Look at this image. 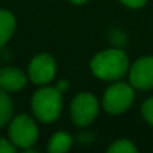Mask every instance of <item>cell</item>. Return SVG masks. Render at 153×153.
Returning a JSON list of instances; mask_svg holds the SVG:
<instances>
[{
    "label": "cell",
    "instance_id": "cell-16",
    "mask_svg": "<svg viewBox=\"0 0 153 153\" xmlns=\"http://www.w3.org/2000/svg\"><path fill=\"white\" fill-rule=\"evenodd\" d=\"M78 140H79V143H82V144H89V143H91V140H93V134H90V133H82V134H79V137H78Z\"/></svg>",
    "mask_w": 153,
    "mask_h": 153
},
{
    "label": "cell",
    "instance_id": "cell-2",
    "mask_svg": "<svg viewBox=\"0 0 153 153\" xmlns=\"http://www.w3.org/2000/svg\"><path fill=\"white\" fill-rule=\"evenodd\" d=\"M56 87H43L34 94L31 106L34 114L45 124L54 122L62 111V94Z\"/></svg>",
    "mask_w": 153,
    "mask_h": 153
},
{
    "label": "cell",
    "instance_id": "cell-5",
    "mask_svg": "<svg viewBox=\"0 0 153 153\" xmlns=\"http://www.w3.org/2000/svg\"><path fill=\"white\" fill-rule=\"evenodd\" d=\"M98 114V101L90 93H81L71 103V118L78 126H87Z\"/></svg>",
    "mask_w": 153,
    "mask_h": 153
},
{
    "label": "cell",
    "instance_id": "cell-6",
    "mask_svg": "<svg viewBox=\"0 0 153 153\" xmlns=\"http://www.w3.org/2000/svg\"><path fill=\"white\" fill-rule=\"evenodd\" d=\"M56 71L55 59L48 54L34 56L28 67V76L35 85H45L53 81Z\"/></svg>",
    "mask_w": 153,
    "mask_h": 153
},
{
    "label": "cell",
    "instance_id": "cell-8",
    "mask_svg": "<svg viewBox=\"0 0 153 153\" xmlns=\"http://www.w3.org/2000/svg\"><path fill=\"white\" fill-rule=\"evenodd\" d=\"M26 75L15 67H5L0 70V89L4 91L22 90L26 86Z\"/></svg>",
    "mask_w": 153,
    "mask_h": 153
},
{
    "label": "cell",
    "instance_id": "cell-18",
    "mask_svg": "<svg viewBox=\"0 0 153 153\" xmlns=\"http://www.w3.org/2000/svg\"><path fill=\"white\" fill-rule=\"evenodd\" d=\"M70 1H71V3H74V4H83V3H86L87 1V0H70Z\"/></svg>",
    "mask_w": 153,
    "mask_h": 153
},
{
    "label": "cell",
    "instance_id": "cell-15",
    "mask_svg": "<svg viewBox=\"0 0 153 153\" xmlns=\"http://www.w3.org/2000/svg\"><path fill=\"white\" fill-rule=\"evenodd\" d=\"M122 4H125L126 7L130 8H140L143 7L144 4L146 3V0H120Z\"/></svg>",
    "mask_w": 153,
    "mask_h": 153
},
{
    "label": "cell",
    "instance_id": "cell-9",
    "mask_svg": "<svg viewBox=\"0 0 153 153\" xmlns=\"http://www.w3.org/2000/svg\"><path fill=\"white\" fill-rule=\"evenodd\" d=\"M15 16L7 10H0V47L10 40L15 31Z\"/></svg>",
    "mask_w": 153,
    "mask_h": 153
},
{
    "label": "cell",
    "instance_id": "cell-14",
    "mask_svg": "<svg viewBox=\"0 0 153 153\" xmlns=\"http://www.w3.org/2000/svg\"><path fill=\"white\" fill-rule=\"evenodd\" d=\"M16 148L4 138H0V153H15Z\"/></svg>",
    "mask_w": 153,
    "mask_h": 153
},
{
    "label": "cell",
    "instance_id": "cell-11",
    "mask_svg": "<svg viewBox=\"0 0 153 153\" xmlns=\"http://www.w3.org/2000/svg\"><path fill=\"white\" fill-rule=\"evenodd\" d=\"M12 116V102L4 90L0 89V128H3Z\"/></svg>",
    "mask_w": 153,
    "mask_h": 153
},
{
    "label": "cell",
    "instance_id": "cell-17",
    "mask_svg": "<svg viewBox=\"0 0 153 153\" xmlns=\"http://www.w3.org/2000/svg\"><path fill=\"white\" fill-rule=\"evenodd\" d=\"M56 89H59L61 91H66L69 89V82L67 81H59L58 85H56Z\"/></svg>",
    "mask_w": 153,
    "mask_h": 153
},
{
    "label": "cell",
    "instance_id": "cell-1",
    "mask_svg": "<svg viewBox=\"0 0 153 153\" xmlns=\"http://www.w3.org/2000/svg\"><path fill=\"white\" fill-rule=\"evenodd\" d=\"M91 71L103 81H117L122 78L129 67V59L121 48H110L97 54L93 58Z\"/></svg>",
    "mask_w": 153,
    "mask_h": 153
},
{
    "label": "cell",
    "instance_id": "cell-7",
    "mask_svg": "<svg viewBox=\"0 0 153 153\" xmlns=\"http://www.w3.org/2000/svg\"><path fill=\"white\" fill-rule=\"evenodd\" d=\"M129 81L134 89L149 90L153 87V56H144L130 67Z\"/></svg>",
    "mask_w": 153,
    "mask_h": 153
},
{
    "label": "cell",
    "instance_id": "cell-4",
    "mask_svg": "<svg viewBox=\"0 0 153 153\" xmlns=\"http://www.w3.org/2000/svg\"><path fill=\"white\" fill-rule=\"evenodd\" d=\"M10 138L15 146L28 149L38 140V126L26 114L15 117L10 125Z\"/></svg>",
    "mask_w": 153,
    "mask_h": 153
},
{
    "label": "cell",
    "instance_id": "cell-3",
    "mask_svg": "<svg viewBox=\"0 0 153 153\" xmlns=\"http://www.w3.org/2000/svg\"><path fill=\"white\" fill-rule=\"evenodd\" d=\"M134 91L132 85L117 82L111 85L103 94V108L110 114H121L132 106Z\"/></svg>",
    "mask_w": 153,
    "mask_h": 153
},
{
    "label": "cell",
    "instance_id": "cell-10",
    "mask_svg": "<svg viewBox=\"0 0 153 153\" xmlns=\"http://www.w3.org/2000/svg\"><path fill=\"white\" fill-rule=\"evenodd\" d=\"M73 145V138L66 132H58L51 137L48 144V152L51 153H63L67 152Z\"/></svg>",
    "mask_w": 153,
    "mask_h": 153
},
{
    "label": "cell",
    "instance_id": "cell-13",
    "mask_svg": "<svg viewBox=\"0 0 153 153\" xmlns=\"http://www.w3.org/2000/svg\"><path fill=\"white\" fill-rule=\"evenodd\" d=\"M141 113H143L144 118L153 126V97L144 102L143 108H141Z\"/></svg>",
    "mask_w": 153,
    "mask_h": 153
},
{
    "label": "cell",
    "instance_id": "cell-12",
    "mask_svg": "<svg viewBox=\"0 0 153 153\" xmlns=\"http://www.w3.org/2000/svg\"><path fill=\"white\" fill-rule=\"evenodd\" d=\"M109 153H136L137 148L129 140H117L108 148Z\"/></svg>",
    "mask_w": 153,
    "mask_h": 153
}]
</instances>
